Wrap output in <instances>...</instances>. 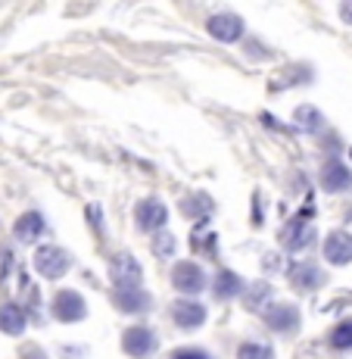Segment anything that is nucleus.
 Returning <instances> with one entry per match:
<instances>
[{
	"label": "nucleus",
	"mask_w": 352,
	"mask_h": 359,
	"mask_svg": "<svg viewBox=\"0 0 352 359\" xmlns=\"http://www.w3.org/2000/svg\"><path fill=\"white\" fill-rule=\"evenodd\" d=\"M340 16H343V19H346V22L352 25V4H343V6H340Z\"/></svg>",
	"instance_id": "nucleus-27"
},
{
	"label": "nucleus",
	"mask_w": 352,
	"mask_h": 359,
	"mask_svg": "<svg viewBox=\"0 0 352 359\" xmlns=\"http://www.w3.org/2000/svg\"><path fill=\"white\" fill-rule=\"evenodd\" d=\"M296 122H300V128H306V131H321L324 128V116L315 107H300L296 109Z\"/></svg>",
	"instance_id": "nucleus-22"
},
{
	"label": "nucleus",
	"mask_w": 352,
	"mask_h": 359,
	"mask_svg": "<svg viewBox=\"0 0 352 359\" xmlns=\"http://www.w3.org/2000/svg\"><path fill=\"white\" fill-rule=\"evenodd\" d=\"M281 241H284L287 250H306L309 244L315 241V225L306 222V219H293V222L284 229V234H281Z\"/></svg>",
	"instance_id": "nucleus-13"
},
{
	"label": "nucleus",
	"mask_w": 352,
	"mask_h": 359,
	"mask_svg": "<svg viewBox=\"0 0 352 359\" xmlns=\"http://www.w3.org/2000/svg\"><path fill=\"white\" fill-rule=\"evenodd\" d=\"M150 294L143 291V287H137V291H113V306L122 309V313H147L150 309Z\"/></svg>",
	"instance_id": "nucleus-15"
},
{
	"label": "nucleus",
	"mask_w": 352,
	"mask_h": 359,
	"mask_svg": "<svg viewBox=\"0 0 352 359\" xmlns=\"http://www.w3.org/2000/svg\"><path fill=\"white\" fill-rule=\"evenodd\" d=\"M212 291H216L218 300H231V297H237L244 291V278L237 272H231V269H225V272L216 275V287Z\"/></svg>",
	"instance_id": "nucleus-17"
},
{
	"label": "nucleus",
	"mask_w": 352,
	"mask_h": 359,
	"mask_svg": "<svg viewBox=\"0 0 352 359\" xmlns=\"http://www.w3.org/2000/svg\"><path fill=\"white\" fill-rule=\"evenodd\" d=\"M237 359H274V350L268 344H259V341H246L240 344L237 350Z\"/></svg>",
	"instance_id": "nucleus-23"
},
{
	"label": "nucleus",
	"mask_w": 352,
	"mask_h": 359,
	"mask_svg": "<svg viewBox=\"0 0 352 359\" xmlns=\"http://www.w3.org/2000/svg\"><path fill=\"white\" fill-rule=\"evenodd\" d=\"M175 247H178V241L171 238L169 231H156L153 234V250H156V257H171V253H175Z\"/></svg>",
	"instance_id": "nucleus-24"
},
{
	"label": "nucleus",
	"mask_w": 352,
	"mask_h": 359,
	"mask_svg": "<svg viewBox=\"0 0 352 359\" xmlns=\"http://www.w3.org/2000/svg\"><path fill=\"white\" fill-rule=\"evenodd\" d=\"M19 359H47V353L41 347H34V344H29V347H22V356Z\"/></svg>",
	"instance_id": "nucleus-26"
},
{
	"label": "nucleus",
	"mask_w": 352,
	"mask_h": 359,
	"mask_svg": "<svg viewBox=\"0 0 352 359\" xmlns=\"http://www.w3.org/2000/svg\"><path fill=\"white\" fill-rule=\"evenodd\" d=\"M321 188L328 194H340V191H349L352 188V169L343 165L340 160H328L321 169Z\"/></svg>",
	"instance_id": "nucleus-11"
},
{
	"label": "nucleus",
	"mask_w": 352,
	"mask_h": 359,
	"mask_svg": "<svg viewBox=\"0 0 352 359\" xmlns=\"http://www.w3.org/2000/svg\"><path fill=\"white\" fill-rule=\"evenodd\" d=\"M50 313L57 322H81L87 316V303L85 297H81L78 291H59L57 297L50 300Z\"/></svg>",
	"instance_id": "nucleus-4"
},
{
	"label": "nucleus",
	"mask_w": 352,
	"mask_h": 359,
	"mask_svg": "<svg viewBox=\"0 0 352 359\" xmlns=\"http://www.w3.org/2000/svg\"><path fill=\"white\" fill-rule=\"evenodd\" d=\"M134 222H137V229L141 231H162L165 229V222H169V210H165V203L162 200H156V197H147V200H141V203L134 206Z\"/></svg>",
	"instance_id": "nucleus-5"
},
{
	"label": "nucleus",
	"mask_w": 352,
	"mask_h": 359,
	"mask_svg": "<svg viewBox=\"0 0 352 359\" xmlns=\"http://www.w3.org/2000/svg\"><path fill=\"white\" fill-rule=\"evenodd\" d=\"M262 316H265V325L272 328L274 334H293V331L300 328V309H296L293 303H278L274 300Z\"/></svg>",
	"instance_id": "nucleus-6"
},
{
	"label": "nucleus",
	"mask_w": 352,
	"mask_h": 359,
	"mask_svg": "<svg viewBox=\"0 0 352 359\" xmlns=\"http://www.w3.org/2000/svg\"><path fill=\"white\" fill-rule=\"evenodd\" d=\"M171 359H212V356L206 353V350H199V347H184V350H175Z\"/></svg>",
	"instance_id": "nucleus-25"
},
{
	"label": "nucleus",
	"mask_w": 352,
	"mask_h": 359,
	"mask_svg": "<svg viewBox=\"0 0 352 359\" xmlns=\"http://www.w3.org/2000/svg\"><path fill=\"white\" fill-rule=\"evenodd\" d=\"M156 347H160V341H156L153 328H147V325H131L122 334V350L131 359H150L156 353Z\"/></svg>",
	"instance_id": "nucleus-3"
},
{
	"label": "nucleus",
	"mask_w": 352,
	"mask_h": 359,
	"mask_svg": "<svg viewBox=\"0 0 352 359\" xmlns=\"http://www.w3.org/2000/svg\"><path fill=\"white\" fill-rule=\"evenodd\" d=\"M171 285H175L181 294H199L206 287L203 266H199V262H190V259L178 262V266L171 269Z\"/></svg>",
	"instance_id": "nucleus-7"
},
{
	"label": "nucleus",
	"mask_w": 352,
	"mask_h": 359,
	"mask_svg": "<svg viewBox=\"0 0 352 359\" xmlns=\"http://www.w3.org/2000/svg\"><path fill=\"white\" fill-rule=\"evenodd\" d=\"M181 212H184V216L199 219V222H203V216H209V212H212V200L206 197V194H190L181 203Z\"/></svg>",
	"instance_id": "nucleus-20"
},
{
	"label": "nucleus",
	"mask_w": 352,
	"mask_h": 359,
	"mask_svg": "<svg viewBox=\"0 0 352 359\" xmlns=\"http://www.w3.org/2000/svg\"><path fill=\"white\" fill-rule=\"evenodd\" d=\"M206 32L212 34L216 41H222V44H234V41L244 38V19L234 16V13H216V16H209V22H206Z\"/></svg>",
	"instance_id": "nucleus-8"
},
{
	"label": "nucleus",
	"mask_w": 352,
	"mask_h": 359,
	"mask_svg": "<svg viewBox=\"0 0 352 359\" xmlns=\"http://www.w3.org/2000/svg\"><path fill=\"white\" fill-rule=\"evenodd\" d=\"M328 341H330V347H334V350H352V319L334 325V331H330Z\"/></svg>",
	"instance_id": "nucleus-21"
},
{
	"label": "nucleus",
	"mask_w": 352,
	"mask_h": 359,
	"mask_svg": "<svg viewBox=\"0 0 352 359\" xmlns=\"http://www.w3.org/2000/svg\"><path fill=\"white\" fill-rule=\"evenodd\" d=\"M141 262L131 253H119L109 262V281L115 285V291H137L141 287Z\"/></svg>",
	"instance_id": "nucleus-2"
},
{
	"label": "nucleus",
	"mask_w": 352,
	"mask_h": 359,
	"mask_svg": "<svg viewBox=\"0 0 352 359\" xmlns=\"http://www.w3.org/2000/svg\"><path fill=\"white\" fill-rule=\"evenodd\" d=\"M0 331L13 337L25 331V313L19 303H0Z\"/></svg>",
	"instance_id": "nucleus-16"
},
{
	"label": "nucleus",
	"mask_w": 352,
	"mask_h": 359,
	"mask_svg": "<svg viewBox=\"0 0 352 359\" xmlns=\"http://www.w3.org/2000/svg\"><path fill=\"white\" fill-rule=\"evenodd\" d=\"M274 297L272 291V285H265V281H259V285H253L250 291H246V300H244V306L250 309V313H265V303ZM274 303V300H272Z\"/></svg>",
	"instance_id": "nucleus-19"
},
{
	"label": "nucleus",
	"mask_w": 352,
	"mask_h": 359,
	"mask_svg": "<svg viewBox=\"0 0 352 359\" xmlns=\"http://www.w3.org/2000/svg\"><path fill=\"white\" fill-rule=\"evenodd\" d=\"M44 231H47V222L41 212H22V216L16 219V225H13V234H16V241H22V244H34Z\"/></svg>",
	"instance_id": "nucleus-14"
},
{
	"label": "nucleus",
	"mask_w": 352,
	"mask_h": 359,
	"mask_svg": "<svg viewBox=\"0 0 352 359\" xmlns=\"http://www.w3.org/2000/svg\"><path fill=\"white\" fill-rule=\"evenodd\" d=\"M171 319H175L178 328L197 331L206 322V306L199 300H175V306H171Z\"/></svg>",
	"instance_id": "nucleus-10"
},
{
	"label": "nucleus",
	"mask_w": 352,
	"mask_h": 359,
	"mask_svg": "<svg viewBox=\"0 0 352 359\" xmlns=\"http://www.w3.org/2000/svg\"><path fill=\"white\" fill-rule=\"evenodd\" d=\"M72 266V257H69L66 247H57V244H44L34 250V272L47 281H57L63 278Z\"/></svg>",
	"instance_id": "nucleus-1"
},
{
	"label": "nucleus",
	"mask_w": 352,
	"mask_h": 359,
	"mask_svg": "<svg viewBox=\"0 0 352 359\" xmlns=\"http://www.w3.org/2000/svg\"><path fill=\"white\" fill-rule=\"evenodd\" d=\"M193 247H197V253H206L209 259L218 257V238L206 222H199L197 229H193Z\"/></svg>",
	"instance_id": "nucleus-18"
},
{
	"label": "nucleus",
	"mask_w": 352,
	"mask_h": 359,
	"mask_svg": "<svg viewBox=\"0 0 352 359\" xmlns=\"http://www.w3.org/2000/svg\"><path fill=\"white\" fill-rule=\"evenodd\" d=\"M324 257L334 266H346L352 262V234L349 231H330L324 241Z\"/></svg>",
	"instance_id": "nucleus-12"
},
{
	"label": "nucleus",
	"mask_w": 352,
	"mask_h": 359,
	"mask_svg": "<svg viewBox=\"0 0 352 359\" xmlns=\"http://www.w3.org/2000/svg\"><path fill=\"white\" fill-rule=\"evenodd\" d=\"M328 281V275H324L321 266H315V262L302 259V262H293L290 266V285L296 287V291H318V287Z\"/></svg>",
	"instance_id": "nucleus-9"
}]
</instances>
